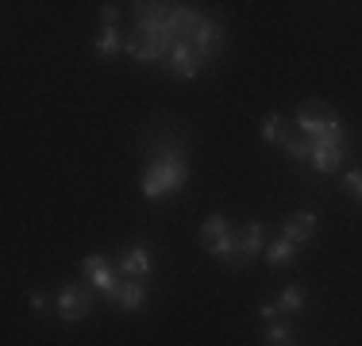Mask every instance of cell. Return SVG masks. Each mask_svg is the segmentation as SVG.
Returning a JSON list of instances; mask_svg holds the SVG:
<instances>
[{
  "mask_svg": "<svg viewBox=\"0 0 362 346\" xmlns=\"http://www.w3.org/2000/svg\"><path fill=\"white\" fill-rule=\"evenodd\" d=\"M347 193L355 196V201H362V169H351L347 173Z\"/></svg>",
  "mask_w": 362,
  "mask_h": 346,
  "instance_id": "d6986e66",
  "label": "cell"
},
{
  "mask_svg": "<svg viewBox=\"0 0 362 346\" xmlns=\"http://www.w3.org/2000/svg\"><path fill=\"white\" fill-rule=\"evenodd\" d=\"M266 254V235H262V223H247L243 235H239V270H247L251 266V258Z\"/></svg>",
  "mask_w": 362,
  "mask_h": 346,
  "instance_id": "9c48e42d",
  "label": "cell"
},
{
  "mask_svg": "<svg viewBox=\"0 0 362 346\" xmlns=\"http://www.w3.org/2000/svg\"><path fill=\"white\" fill-rule=\"evenodd\" d=\"M305 289H297V285H289V289L286 292H281V300H278V308L281 311H300V308H305Z\"/></svg>",
  "mask_w": 362,
  "mask_h": 346,
  "instance_id": "e0dca14e",
  "label": "cell"
},
{
  "mask_svg": "<svg viewBox=\"0 0 362 346\" xmlns=\"http://www.w3.org/2000/svg\"><path fill=\"white\" fill-rule=\"evenodd\" d=\"M116 20H119V8L116 4H105V28H116Z\"/></svg>",
  "mask_w": 362,
  "mask_h": 346,
  "instance_id": "44dd1931",
  "label": "cell"
},
{
  "mask_svg": "<svg viewBox=\"0 0 362 346\" xmlns=\"http://www.w3.org/2000/svg\"><path fill=\"white\" fill-rule=\"evenodd\" d=\"M297 131L313 146H343V124L324 104H308V108L297 112Z\"/></svg>",
  "mask_w": 362,
  "mask_h": 346,
  "instance_id": "7a4b0ae2",
  "label": "cell"
},
{
  "mask_svg": "<svg viewBox=\"0 0 362 346\" xmlns=\"http://www.w3.org/2000/svg\"><path fill=\"white\" fill-rule=\"evenodd\" d=\"M89 308H93L89 292L77 289V285H66V289L58 292V316H62L66 323H74V319H85V316H89Z\"/></svg>",
  "mask_w": 362,
  "mask_h": 346,
  "instance_id": "5b68a950",
  "label": "cell"
},
{
  "mask_svg": "<svg viewBox=\"0 0 362 346\" xmlns=\"http://www.w3.org/2000/svg\"><path fill=\"white\" fill-rule=\"evenodd\" d=\"M93 47H97V54H100V58H112V54H116L119 47H124V42H119L116 28H105V31L97 35V42H93Z\"/></svg>",
  "mask_w": 362,
  "mask_h": 346,
  "instance_id": "5bb4252c",
  "label": "cell"
},
{
  "mask_svg": "<svg viewBox=\"0 0 362 346\" xmlns=\"http://www.w3.org/2000/svg\"><path fill=\"white\" fill-rule=\"evenodd\" d=\"M146 300V285L139 281H119L116 285V297H112V304H119V308H127V311H135Z\"/></svg>",
  "mask_w": 362,
  "mask_h": 346,
  "instance_id": "7c38bea8",
  "label": "cell"
},
{
  "mask_svg": "<svg viewBox=\"0 0 362 346\" xmlns=\"http://www.w3.org/2000/svg\"><path fill=\"white\" fill-rule=\"evenodd\" d=\"M316 235V212H293L286 223H281V239H289L293 246L308 242Z\"/></svg>",
  "mask_w": 362,
  "mask_h": 346,
  "instance_id": "30bf717a",
  "label": "cell"
},
{
  "mask_svg": "<svg viewBox=\"0 0 362 346\" xmlns=\"http://www.w3.org/2000/svg\"><path fill=\"white\" fill-rule=\"evenodd\" d=\"M278 311H281L278 304H262V308H258V316H262L266 323H274V319H278Z\"/></svg>",
  "mask_w": 362,
  "mask_h": 346,
  "instance_id": "ffe728a7",
  "label": "cell"
},
{
  "mask_svg": "<svg viewBox=\"0 0 362 346\" xmlns=\"http://www.w3.org/2000/svg\"><path fill=\"white\" fill-rule=\"evenodd\" d=\"M154 270V258L146 246H127L124 258H119V273L127 277V281H143L146 273Z\"/></svg>",
  "mask_w": 362,
  "mask_h": 346,
  "instance_id": "ba28073f",
  "label": "cell"
},
{
  "mask_svg": "<svg viewBox=\"0 0 362 346\" xmlns=\"http://www.w3.org/2000/svg\"><path fill=\"white\" fill-rule=\"evenodd\" d=\"M262 138H266V143H286V131H281V116H274V112H270V116H266L262 119Z\"/></svg>",
  "mask_w": 362,
  "mask_h": 346,
  "instance_id": "ac0fdd59",
  "label": "cell"
},
{
  "mask_svg": "<svg viewBox=\"0 0 362 346\" xmlns=\"http://www.w3.org/2000/svg\"><path fill=\"white\" fill-rule=\"evenodd\" d=\"M266 342L270 346H293V327L281 323V319H274V323L266 327Z\"/></svg>",
  "mask_w": 362,
  "mask_h": 346,
  "instance_id": "9a60e30c",
  "label": "cell"
},
{
  "mask_svg": "<svg viewBox=\"0 0 362 346\" xmlns=\"http://www.w3.org/2000/svg\"><path fill=\"white\" fill-rule=\"evenodd\" d=\"M185 181H189V166H185V158H181V150L166 146V150L158 154V162H154V166L143 173L139 185H143V196H146V201H162V196L177 193Z\"/></svg>",
  "mask_w": 362,
  "mask_h": 346,
  "instance_id": "6da1fadb",
  "label": "cell"
},
{
  "mask_svg": "<svg viewBox=\"0 0 362 346\" xmlns=\"http://www.w3.org/2000/svg\"><path fill=\"white\" fill-rule=\"evenodd\" d=\"M31 308H35V311L47 308V292H31Z\"/></svg>",
  "mask_w": 362,
  "mask_h": 346,
  "instance_id": "7402d4cb",
  "label": "cell"
},
{
  "mask_svg": "<svg viewBox=\"0 0 362 346\" xmlns=\"http://www.w3.org/2000/svg\"><path fill=\"white\" fill-rule=\"evenodd\" d=\"M281 146H286V154H289V158H297V162L313 158V143H308L305 135H289V138H286V143H281Z\"/></svg>",
  "mask_w": 362,
  "mask_h": 346,
  "instance_id": "2e32d148",
  "label": "cell"
},
{
  "mask_svg": "<svg viewBox=\"0 0 362 346\" xmlns=\"http://www.w3.org/2000/svg\"><path fill=\"white\" fill-rule=\"evenodd\" d=\"M193 50H197V58H216L220 54V42H223V31H220V23H212V20H201V28L193 31Z\"/></svg>",
  "mask_w": 362,
  "mask_h": 346,
  "instance_id": "52a82bcc",
  "label": "cell"
},
{
  "mask_svg": "<svg viewBox=\"0 0 362 346\" xmlns=\"http://www.w3.org/2000/svg\"><path fill=\"white\" fill-rule=\"evenodd\" d=\"M201 242L220 258V262L239 266V235H231V227H228L223 215H209V220L201 223Z\"/></svg>",
  "mask_w": 362,
  "mask_h": 346,
  "instance_id": "3957f363",
  "label": "cell"
},
{
  "mask_svg": "<svg viewBox=\"0 0 362 346\" xmlns=\"http://www.w3.org/2000/svg\"><path fill=\"white\" fill-rule=\"evenodd\" d=\"M293 258H297V246H293L289 239H274L270 246H266V262L270 266H289Z\"/></svg>",
  "mask_w": 362,
  "mask_h": 346,
  "instance_id": "4fadbf2b",
  "label": "cell"
},
{
  "mask_svg": "<svg viewBox=\"0 0 362 346\" xmlns=\"http://www.w3.org/2000/svg\"><path fill=\"white\" fill-rule=\"evenodd\" d=\"M81 273L85 277H89V285H93V289H97L100 292V297H116V273H112V266H108V258L105 254H89V258H85V262H81Z\"/></svg>",
  "mask_w": 362,
  "mask_h": 346,
  "instance_id": "277c9868",
  "label": "cell"
},
{
  "mask_svg": "<svg viewBox=\"0 0 362 346\" xmlns=\"http://www.w3.org/2000/svg\"><path fill=\"white\" fill-rule=\"evenodd\" d=\"M197 69H201V58H197L193 42H189V39H181L177 47L170 50V73H174L177 81H193V77H197Z\"/></svg>",
  "mask_w": 362,
  "mask_h": 346,
  "instance_id": "8992f818",
  "label": "cell"
},
{
  "mask_svg": "<svg viewBox=\"0 0 362 346\" xmlns=\"http://www.w3.org/2000/svg\"><path fill=\"white\" fill-rule=\"evenodd\" d=\"M347 158V146H313V169L316 173H335Z\"/></svg>",
  "mask_w": 362,
  "mask_h": 346,
  "instance_id": "8fae6325",
  "label": "cell"
}]
</instances>
